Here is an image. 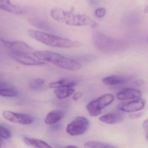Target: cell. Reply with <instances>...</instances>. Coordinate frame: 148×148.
<instances>
[{
    "label": "cell",
    "mask_w": 148,
    "mask_h": 148,
    "mask_svg": "<svg viewBox=\"0 0 148 148\" xmlns=\"http://www.w3.org/2000/svg\"><path fill=\"white\" fill-rule=\"evenodd\" d=\"M51 17L58 22L75 27H90L95 28L98 24L85 14H76L60 8H54L50 10Z\"/></svg>",
    "instance_id": "6da1fadb"
},
{
    "label": "cell",
    "mask_w": 148,
    "mask_h": 148,
    "mask_svg": "<svg viewBox=\"0 0 148 148\" xmlns=\"http://www.w3.org/2000/svg\"><path fill=\"white\" fill-rule=\"evenodd\" d=\"M33 56L40 61L49 62L65 70L77 71L81 68V64L76 61L54 52L35 50Z\"/></svg>",
    "instance_id": "7a4b0ae2"
},
{
    "label": "cell",
    "mask_w": 148,
    "mask_h": 148,
    "mask_svg": "<svg viewBox=\"0 0 148 148\" xmlns=\"http://www.w3.org/2000/svg\"><path fill=\"white\" fill-rule=\"evenodd\" d=\"M28 33L31 38L50 47L61 48H73L79 47L81 45L79 42L70 39L38 30L29 29L28 31Z\"/></svg>",
    "instance_id": "3957f363"
},
{
    "label": "cell",
    "mask_w": 148,
    "mask_h": 148,
    "mask_svg": "<svg viewBox=\"0 0 148 148\" xmlns=\"http://www.w3.org/2000/svg\"><path fill=\"white\" fill-rule=\"evenodd\" d=\"M114 100V97L113 95L105 94L90 102L87 104L86 108L90 116H98L101 114L102 110L111 104Z\"/></svg>",
    "instance_id": "277c9868"
},
{
    "label": "cell",
    "mask_w": 148,
    "mask_h": 148,
    "mask_svg": "<svg viewBox=\"0 0 148 148\" xmlns=\"http://www.w3.org/2000/svg\"><path fill=\"white\" fill-rule=\"evenodd\" d=\"M88 121L83 116H78L67 126V133L72 136L84 134L89 127Z\"/></svg>",
    "instance_id": "5b68a950"
},
{
    "label": "cell",
    "mask_w": 148,
    "mask_h": 148,
    "mask_svg": "<svg viewBox=\"0 0 148 148\" xmlns=\"http://www.w3.org/2000/svg\"><path fill=\"white\" fill-rule=\"evenodd\" d=\"M2 115L4 119L9 121L22 125H29L34 122V118L28 114L4 110L3 112Z\"/></svg>",
    "instance_id": "8992f818"
},
{
    "label": "cell",
    "mask_w": 148,
    "mask_h": 148,
    "mask_svg": "<svg viewBox=\"0 0 148 148\" xmlns=\"http://www.w3.org/2000/svg\"><path fill=\"white\" fill-rule=\"evenodd\" d=\"M145 106L144 100L141 99L134 100L131 101L122 103L118 104L119 110L127 113L137 112L142 110Z\"/></svg>",
    "instance_id": "52a82bcc"
},
{
    "label": "cell",
    "mask_w": 148,
    "mask_h": 148,
    "mask_svg": "<svg viewBox=\"0 0 148 148\" xmlns=\"http://www.w3.org/2000/svg\"><path fill=\"white\" fill-rule=\"evenodd\" d=\"M13 58L19 63L29 66H43L47 65L45 62L36 60L31 56L23 54L12 53Z\"/></svg>",
    "instance_id": "ba28073f"
},
{
    "label": "cell",
    "mask_w": 148,
    "mask_h": 148,
    "mask_svg": "<svg viewBox=\"0 0 148 148\" xmlns=\"http://www.w3.org/2000/svg\"><path fill=\"white\" fill-rule=\"evenodd\" d=\"M10 48L12 50V53L23 54L33 56L35 50L26 42L21 41H15L10 42Z\"/></svg>",
    "instance_id": "9c48e42d"
},
{
    "label": "cell",
    "mask_w": 148,
    "mask_h": 148,
    "mask_svg": "<svg viewBox=\"0 0 148 148\" xmlns=\"http://www.w3.org/2000/svg\"><path fill=\"white\" fill-rule=\"evenodd\" d=\"M142 96V93L140 90L132 88H127L118 92L116 98L121 101L136 100L140 99Z\"/></svg>",
    "instance_id": "30bf717a"
},
{
    "label": "cell",
    "mask_w": 148,
    "mask_h": 148,
    "mask_svg": "<svg viewBox=\"0 0 148 148\" xmlns=\"http://www.w3.org/2000/svg\"><path fill=\"white\" fill-rule=\"evenodd\" d=\"M0 9L16 15L23 13V10L21 7L12 3L10 0H0Z\"/></svg>",
    "instance_id": "8fae6325"
},
{
    "label": "cell",
    "mask_w": 148,
    "mask_h": 148,
    "mask_svg": "<svg viewBox=\"0 0 148 148\" xmlns=\"http://www.w3.org/2000/svg\"><path fill=\"white\" fill-rule=\"evenodd\" d=\"M123 116L119 112H112L101 116L99 120L103 123L109 124H115L123 120Z\"/></svg>",
    "instance_id": "7c38bea8"
},
{
    "label": "cell",
    "mask_w": 148,
    "mask_h": 148,
    "mask_svg": "<svg viewBox=\"0 0 148 148\" xmlns=\"http://www.w3.org/2000/svg\"><path fill=\"white\" fill-rule=\"evenodd\" d=\"M65 111L62 109H57L49 112L45 120L47 124H53L58 122L63 118Z\"/></svg>",
    "instance_id": "4fadbf2b"
},
{
    "label": "cell",
    "mask_w": 148,
    "mask_h": 148,
    "mask_svg": "<svg viewBox=\"0 0 148 148\" xmlns=\"http://www.w3.org/2000/svg\"><path fill=\"white\" fill-rule=\"evenodd\" d=\"M102 82L105 85H114L125 83L127 82V79L123 76L114 75L104 77Z\"/></svg>",
    "instance_id": "5bb4252c"
},
{
    "label": "cell",
    "mask_w": 148,
    "mask_h": 148,
    "mask_svg": "<svg viewBox=\"0 0 148 148\" xmlns=\"http://www.w3.org/2000/svg\"><path fill=\"white\" fill-rule=\"evenodd\" d=\"M76 85V82L74 80L62 79L51 83L49 86L50 88L55 89L59 88H73Z\"/></svg>",
    "instance_id": "9a60e30c"
},
{
    "label": "cell",
    "mask_w": 148,
    "mask_h": 148,
    "mask_svg": "<svg viewBox=\"0 0 148 148\" xmlns=\"http://www.w3.org/2000/svg\"><path fill=\"white\" fill-rule=\"evenodd\" d=\"M23 140L28 146L34 148H52L50 145L42 140L24 137Z\"/></svg>",
    "instance_id": "2e32d148"
},
{
    "label": "cell",
    "mask_w": 148,
    "mask_h": 148,
    "mask_svg": "<svg viewBox=\"0 0 148 148\" xmlns=\"http://www.w3.org/2000/svg\"><path fill=\"white\" fill-rule=\"evenodd\" d=\"M28 21L31 25L37 28L45 30H50L51 29L48 23L40 18L29 17L28 18Z\"/></svg>",
    "instance_id": "e0dca14e"
},
{
    "label": "cell",
    "mask_w": 148,
    "mask_h": 148,
    "mask_svg": "<svg viewBox=\"0 0 148 148\" xmlns=\"http://www.w3.org/2000/svg\"><path fill=\"white\" fill-rule=\"evenodd\" d=\"M75 91L73 88H55L54 93L58 99L62 100L74 94Z\"/></svg>",
    "instance_id": "ac0fdd59"
},
{
    "label": "cell",
    "mask_w": 148,
    "mask_h": 148,
    "mask_svg": "<svg viewBox=\"0 0 148 148\" xmlns=\"http://www.w3.org/2000/svg\"><path fill=\"white\" fill-rule=\"evenodd\" d=\"M85 148H117L113 145L100 142L89 141L84 144Z\"/></svg>",
    "instance_id": "d6986e66"
},
{
    "label": "cell",
    "mask_w": 148,
    "mask_h": 148,
    "mask_svg": "<svg viewBox=\"0 0 148 148\" xmlns=\"http://www.w3.org/2000/svg\"><path fill=\"white\" fill-rule=\"evenodd\" d=\"M17 90L12 88H0V96L4 97H15L18 95Z\"/></svg>",
    "instance_id": "ffe728a7"
},
{
    "label": "cell",
    "mask_w": 148,
    "mask_h": 148,
    "mask_svg": "<svg viewBox=\"0 0 148 148\" xmlns=\"http://www.w3.org/2000/svg\"><path fill=\"white\" fill-rule=\"evenodd\" d=\"M44 84V81L41 78H36L32 80L29 83V87L31 89L37 90L42 88Z\"/></svg>",
    "instance_id": "44dd1931"
},
{
    "label": "cell",
    "mask_w": 148,
    "mask_h": 148,
    "mask_svg": "<svg viewBox=\"0 0 148 148\" xmlns=\"http://www.w3.org/2000/svg\"><path fill=\"white\" fill-rule=\"evenodd\" d=\"M12 134L8 129L2 125H0V137L4 139H9Z\"/></svg>",
    "instance_id": "7402d4cb"
},
{
    "label": "cell",
    "mask_w": 148,
    "mask_h": 148,
    "mask_svg": "<svg viewBox=\"0 0 148 148\" xmlns=\"http://www.w3.org/2000/svg\"><path fill=\"white\" fill-rule=\"evenodd\" d=\"M106 14V9L104 8H99L95 11L96 16L99 18L103 17Z\"/></svg>",
    "instance_id": "603a6c76"
},
{
    "label": "cell",
    "mask_w": 148,
    "mask_h": 148,
    "mask_svg": "<svg viewBox=\"0 0 148 148\" xmlns=\"http://www.w3.org/2000/svg\"><path fill=\"white\" fill-rule=\"evenodd\" d=\"M82 93L81 91H78V92H77L75 94H74L73 97H72V99L73 101H77L79 99L82 98Z\"/></svg>",
    "instance_id": "cb8c5ba5"
},
{
    "label": "cell",
    "mask_w": 148,
    "mask_h": 148,
    "mask_svg": "<svg viewBox=\"0 0 148 148\" xmlns=\"http://www.w3.org/2000/svg\"><path fill=\"white\" fill-rule=\"evenodd\" d=\"M145 84V82L142 79H138L134 82V84L137 87H142Z\"/></svg>",
    "instance_id": "d4e9b609"
},
{
    "label": "cell",
    "mask_w": 148,
    "mask_h": 148,
    "mask_svg": "<svg viewBox=\"0 0 148 148\" xmlns=\"http://www.w3.org/2000/svg\"><path fill=\"white\" fill-rule=\"evenodd\" d=\"M143 127L145 131H146V132L148 134V119L143 122Z\"/></svg>",
    "instance_id": "484cf974"
},
{
    "label": "cell",
    "mask_w": 148,
    "mask_h": 148,
    "mask_svg": "<svg viewBox=\"0 0 148 148\" xmlns=\"http://www.w3.org/2000/svg\"><path fill=\"white\" fill-rule=\"evenodd\" d=\"M142 114L141 113H137V114H133L130 115V117L133 118H137L140 117Z\"/></svg>",
    "instance_id": "4316f807"
},
{
    "label": "cell",
    "mask_w": 148,
    "mask_h": 148,
    "mask_svg": "<svg viewBox=\"0 0 148 148\" xmlns=\"http://www.w3.org/2000/svg\"><path fill=\"white\" fill-rule=\"evenodd\" d=\"M7 86V84L3 82H1L0 81V88H6Z\"/></svg>",
    "instance_id": "83f0119b"
},
{
    "label": "cell",
    "mask_w": 148,
    "mask_h": 148,
    "mask_svg": "<svg viewBox=\"0 0 148 148\" xmlns=\"http://www.w3.org/2000/svg\"><path fill=\"white\" fill-rule=\"evenodd\" d=\"M144 12L148 14V6H146L144 10Z\"/></svg>",
    "instance_id": "f1b7e54d"
},
{
    "label": "cell",
    "mask_w": 148,
    "mask_h": 148,
    "mask_svg": "<svg viewBox=\"0 0 148 148\" xmlns=\"http://www.w3.org/2000/svg\"><path fill=\"white\" fill-rule=\"evenodd\" d=\"M66 148H78L77 147H75V146H69L68 147H66Z\"/></svg>",
    "instance_id": "f546056e"
},
{
    "label": "cell",
    "mask_w": 148,
    "mask_h": 148,
    "mask_svg": "<svg viewBox=\"0 0 148 148\" xmlns=\"http://www.w3.org/2000/svg\"><path fill=\"white\" fill-rule=\"evenodd\" d=\"M1 141L0 140V148L1 147Z\"/></svg>",
    "instance_id": "4dcf8cb0"
},
{
    "label": "cell",
    "mask_w": 148,
    "mask_h": 148,
    "mask_svg": "<svg viewBox=\"0 0 148 148\" xmlns=\"http://www.w3.org/2000/svg\"><path fill=\"white\" fill-rule=\"evenodd\" d=\"M147 136V139L148 140V134H147V136Z\"/></svg>",
    "instance_id": "1f68e13d"
},
{
    "label": "cell",
    "mask_w": 148,
    "mask_h": 148,
    "mask_svg": "<svg viewBox=\"0 0 148 148\" xmlns=\"http://www.w3.org/2000/svg\"><path fill=\"white\" fill-rule=\"evenodd\" d=\"M147 40H148V38H147Z\"/></svg>",
    "instance_id": "d6a6232c"
}]
</instances>
